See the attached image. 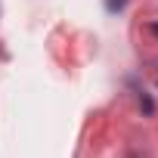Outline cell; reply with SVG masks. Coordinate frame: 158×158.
<instances>
[{"label":"cell","mask_w":158,"mask_h":158,"mask_svg":"<svg viewBox=\"0 0 158 158\" xmlns=\"http://www.w3.org/2000/svg\"><path fill=\"white\" fill-rule=\"evenodd\" d=\"M124 3H127V0H106V10H109V13H118Z\"/></svg>","instance_id":"obj_1"},{"label":"cell","mask_w":158,"mask_h":158,"mask_svg":"<svg viewBox=\"0 0 158 158\" xmlns=\"http://www.w3.org/2000/svg\"><path fill=\"white\" fill-rule=\"evenodd\" d=\"M152 31H155V34H158V25H152Z\"/></svg>","instance_id":"obj_2"}]
</instances>
